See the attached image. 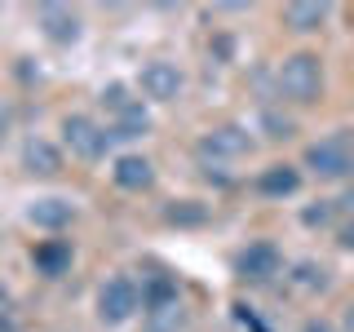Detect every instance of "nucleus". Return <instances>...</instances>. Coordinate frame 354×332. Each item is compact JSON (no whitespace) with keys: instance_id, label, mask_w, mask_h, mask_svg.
I'll return each mask as SVG.
<instances>
[{"instance_id":"nucleus-18","label":"nucleus","mask_w":354,"mask_h":332,"mask_svg":"<svg viewBox=\"0 0 354 332\" xmlns=\"http://www.w3.org/2000/svg\"><path fill=\"white\" fill-rule=\"evenodd\" d=\"M204 217H208V208L195 204V199H182V204L169 208V221H177V226H199Z\"/></svg>"},{"instance_id":"nucleus-11","label":"nucleus","mask_w":354,"mask_h":332,"mask_svg":"<svg viewBox=\"0 0 354 332\" xmlns=\"http://www.w3.org/2000/svg\"><path fill=\"white\" fill-rule=\"evenodd\" d=\"M71 213H75V208L66 204V199L44 195V199H36V204L27 208V221H31V226H40V230H62L66 221H71Z\"/></svg>"},{"instance_id":"nucleus-25","label":"nucleus","mask_w":354,"mask_h":332,"mask_svg":"<svg viewBox=\"0 0 354 332\" xmlns=\"http://www.w3.org/2000/svg\"><path fill=\"white\" fill-rule=\"evenodd\" d=\"M0 332H14V324H9V319H0Z\"/></svg>"},{"instance_id":"nucleus-6","label":"nucleus","mask_w":354,"mask_h":332,"mask_svg":"<svg viewBox=\"0 0 354 332\" xmlns=\"http://www.w3.org/2000/svg\"><path fill=\"white\" fill-rule=\"evenodd\" d=\"M138 89L151 98V102H173L177 93H182V71H177L173 62H147L142 66V75H138Z\"/></svg>"},{"instance_id":"nucleus-13","label":"nucleus","mask_w":354,"mask_h":332,"mask_svg":"<svg viewBox=\"0 0 354 332\" xmlns=\"http://www.w3.org/2000/svg\"><path fill=\"white\" fill-rule=\"evenodd\" d=\"M115 182L124 186V191H147L155 182V169L147 155H120L115 160Z\"/></svg>"},{"instance_id":"nucleus-10","label":"nucleus","mask_w":354,"mask_h":332,"mask_svg":"<svg viewBox=\"0 0 354 332\" xmlns=\"http://www.w3.org/2000/svg\"><path fill=\"white\" fill-rule=\"evenodd\" d=\"M31 261H36V270H40V275L58 279V275L71 270V243H66V239H44V243H36Z\"/></svg>"},{"instance_id":"nucleus-21","label":"nucleus","mask_w":354,"mask_h":332,"mask_svg":"<svg viewBox=\"0 0 354 332\" xmlns=\"http://www.w3.org/2000/svg\"><path fill=\"white\" fill-rule=\"evenodd\" d=\"M129 102H138V98H133L124 84H106V89H102V107L111 111V116H115V111H124Z\"/></svg>"},{"instance_id":"nucleus-5","label":"nucleus","mask_w":354,"mask_h":332,"mask_svg":"<svg viewBox=\"0 0 354 332\" xmlns=\"http://www.w3.org/2000/svg\"><path fill=\"white\" fill-rule=\"evenodd\" d=\"M279 266H283V257H279V248H274L270 239L248 243V248H243L239 257H235V270H239L248 284H266V279H274V275H279Z\"/></svg>"},{"instance_id":"nucleus-1","label":"nucleus","mask_w":354,"mask_h":332,"mask_svg":"<svg viewBox=\"0 0 354 332\" xmlns=\"http://www.w3.org/2000/svg\"><path fill=\"white\" fill-rule=\"evenodd\" d=\"M279 89L292 102H319L324 93V66H319V53H288L279 66Z\"/></svg>"},{"instance_id":"nucleus-19","label":"nucleus","mask_w":354,"mask_h":332,"mask_svg":"<svg viewBox=\"0 0 354 332\" xmlns=\"http://www.w3.org/2000/svg\"><path fill=\"white\" fill-rule=\"evenodd\" d=\"M292 279L301 284V288H319V293H324V288H328V270H324V266H315V261H301Z\"/></svg>"},{"instance_id":"nucleus-4","label":"nucleus","mask_w":354,"mask_h":332,"mask_svg":"<svg viewBox=\"0 0 354 332\" xmlns=\"http://www.w3.org/2000/svg\"><path fill=\"white\" fill-rule=\"evenodd\" d=\"M62 138H66V147H71V155H80V160H102L111 151V133L97 124L93 116H66Z\"/></svg>"},{"instance_id":"nucleus-9","label":"nucleus","mask_w":354,"mask_h":332,"mask_svg":"<svg viewBox=\"0 0 354 332\" xmlns=\"http://www.w3.org/2000/svg\"><path fill=\"white\" fill-rule=\"evenodd\" d=\"M257 191L266 199H288V195L301 191V173H297L292 164H270V169H261V177H257Z\"/></svg>"},{"instance_id":"nucleus-24","label":"nucleus","mask_w":354,"mask_h":332,"mask_svg":"<svg viewBox=\"0 0 354 332\" xmlns=\"http://www.w3.org/2000/svg\"><path fill=\"white\" fill-rule=\"evenodd\" d=\"M346 332H354V302L346 306Z\"/></svg>"},{"instance_id":"nucleus-2","label":"nucleus","mask_w":354,"mask_h":332,"mask_svg":"<svg viewBox=\"0 0 354 332\" xmlns=\"http://www.w3.org/2000/svg\"><path fill=\"white\" fill-rule=\"evenodd\" d=\"M142 306V288L129 279V275H111V279L97 288V319L102 324H129Z\"/></svg>"},{"instance_id":"nucleus-16","label":"nucleus","mask_w":354,"mask_h":332,"mask_svg":"<svg viewBox=\"0 0 354 332\" xmlns=\"http://www.w3.org/2000/svg\"><path fill=\"white\" fill-rule=\"evenodd\" d=\"M151 129V116L142 102H129L124 111H115V124H111V138H142Z\"/></svg>"},{"instance_id":"nucleus-20","label":"nucleus","mask_w":354,"mask_h":332,"mask_svg":"<svg viewBox=\"0 0 354 332\" xmlns=\"http://www.w3.org/2000/svg\"><path fill=\"white\" fill-rule=\"evenodd\" d=\"M332 213H337V204H332V199H315V204H310L306 213H301V221H306L310 230H315V226H328Z\"/></svg>"},{"instance_id":"nucleus-7","label":"nucleus","mask_w":354,"mask_h":332,"mask_svg":"<svg viewBox=\"0 0 354 332\" xmlns=\"http://www.w3.org/2000/svg\"><path fill=\"white\" fill-rule=\"evenodd\" d=\"M36 22H40L44 40H53V44H75L80 40V14L66 9V5H40Z\"/></svg>"},{"instance_id":"nucleus-23","label":"nucleus","mask_w":354,"mask_h":332,"mask_svg":"<svg viewBox=\"0 0 354 332\" xmlns=\"http://www.w3.org/2000/svg\"><path fill=\"white\" fill-rule=\"evenodd\" d=\"M301 332H337V328H332V324H324V319H306V324H301Z\"/></svg>"},{"instance_id":"nucleus-3","label":"nucleus","mask_w":354,"mask_h":332,"mask_svg":"<svg viewBox=\"0 0 354 332\" xmlns=\"http://www.w3.org/2000/svg\"><path fill=\"white\" fill-rule=\"evenodd\" d=\"M306 164L319 177H350L354 173V151L346 133H332V138H319L315 147H306Z\"/></svg>"},{"instance_id":"nucleus-8","label":"nucleus","mask_w":354,"mask_h":332,"mask_svg":"<svg viewBox=\"0 0 354 332\" xmlns=\"http://www.w3.org/2000/svg\"><path fill=\"white\" fill-rule=\"evenodd\" d=\"M248 133H243L239 124H221L213 133H204V142H199V155H213V160H235V155H248Z\"/></svg>"},{"instance_id":"nucleus-14","label":"nucleus","mask_w":354,"mask_h":332,"mask_svg":"<svg viewBox=\"0 0 354 332\" xmlns=\"http://www.w3.org/2000/svg\"><path fill=\"white\" fill-rule=\"evenodd\" d=\"M22 164H27L31 173H58L62 169V155H58V147L53 142H44V138H31L27 147H22Z\"/></svg>"},{"instance_id":"nucleus-15","label":"nucleus","mask_w":354,"mask_h":332,"mask_svg":"<svg viewBox=\"0 0 354 332\" xmlns=\"http://www.w3.org/2000/svg\"><path fill=\"white\" fill-rule=\"evenodd\" d=\"M164 302H177V279H173V275H164V270L142 275V310L164 306Z\"/></svg>"},{"instance_id":"nucleus-12","label":"nucleus","mask_w":354,"mask_h":332,"mask_svg":"<svg viewBox=\"0 0 354 332\" xmlns=\"http://www.w3.org/2000/svg\"><path fill=\"white\" fill-rule=\"evenodd\" d=\"M328 18H332V5H324V0H297V5L283 9V22L292 31H319Z\"/></svg>"},{"instance_id":"nucleus-17","label":"nucleus","mask_w":354,"mask_h":332,"mask_svg":"<svg viewBox=\"0 0 354 332\" xmlns=\"http://www.w3.org/2000/svg\"><path fill=\"white\" fill-rule=\"evenodd\" d=\"M142 315H147V332H177L186 324L182 297H177V302H164V306H151V310H142Z\"/></svg>"},{"instance_id":"nucleus-22","label":"nucleus","mask_w":354,"mask_h":332,"mask_svg":"<svg viewBox=\"0 0 354 332\" xmlns=\"http://www.w3.org/2000/svg\"><path fill=\"white\" fill-rule=\"evenodd\" d=\"M337 243H341V248H354V217H346L337 226Z\"/></svg>"}]
</instances>
